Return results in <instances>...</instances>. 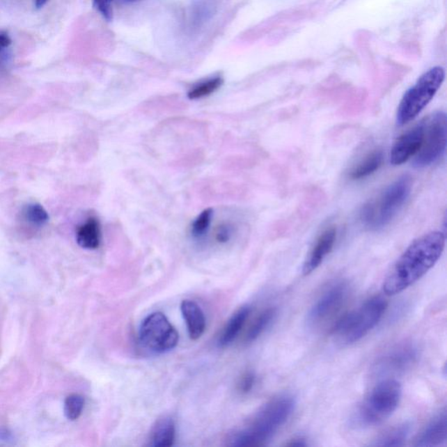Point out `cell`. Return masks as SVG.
I'll return each mask as SVG.
<instances>
[{"label": "cell", "mask_w": 447, "mask_h": 447, "mask_svg": "<svg viewBox=\"0 0 447 447\" xmlns=\"http://www.w3.org/2000/svg\"><path fill=\"white\" fill-rule=\"evenodd\" d=\"M446 236L441 232H432L415 240L398 258L385 277L384 293L388 297L407 290L432 269L445 249Z\"/></svg>", "instance_id": "obj_1"}, {"label": "cell", "mask_w": 447, "mask_h": 447, "mask_svg": "<svg viewBox=\"0 0 447 447\" xmlns=\"http://www.w3.org/2000/svg\"><path fill=\"white\" fill-rule=\"evenodd\" d=\"M295 400L291 395L283 394L273 398L260 408L244 428L232 433L233 446L266 445L281 426L286 424L295 410Z\"/></svg>", "instance_id": "obj_2"}, {"label": "cell", "mask_w": 447, "mask_h": 447, "mask_svg": "<svg viewBox=\"0 0 447 447\" xmlns=\"http://www.w3.org/2000/svg\"><path fill=\"white\" fill-rule=\"evenodd\" d=\"M412 187L410 177L398 178L388 185L372 201L364 205L360 218L366 228L370 230L384 228L389 225L403 207Z\"/></svg>", "instance_id": "obj_3"}, {"label": "cell", "mask_w": 447, "mask_h": 447, "mask_svg": "<svg viewBox=\"0 0 447 447\" xmlns=\"http://www.w3.org/2000/svg\"><path fill=\"white\" fill-rule=\"evenodd\" d=\"M387 305L382 297L370 298L359 309L347 313L334 323L332 335L343 345L360 341L380 322Z\"/></svg>", "instance_id": "obj_4"}, {"label": "cell", "mask_w": 447, "mask_h": 447, "mask_svg": "<svg viewBox=\"0 0 447 447\" xmlns=\"http://www.w3.org/2000/svg\"><path fill=\"white\" fill-rule=\"evenodd\" d=\"M401 397L402 387L398 381H382L357 409L353 418L354 424L362 428L381 424L397 410Z\"/></svg>", "instance_id": "obj_5"}, {"label": "cell", "mask_w": 447, "mask_h": 447, "mask_svg": "<svg viewBox=\"0 0 447 447\" xmlns=\"http://www.w3.org/2000/svg\"><path fill=\"white\" fill-rule=\"evenodd\" d=\"M445 77L442 67L432 68L419 77L401 100L397 111L398 125H407L421 114L441 87Z\"/></svg>", "instance_id": "obj_6"}, {"label": "cell", "mask_w": 447, "mask_h": 447, "mask_svg": "<svg viewBox=\"0 0 447 447\" xmlns=\"http://www.w3.org/2000/svg\"><path fill=\"white\" fill-rule=\"evenodd\" d=\"M425 134L422 146L415 155L414 164L417 168L430 166L444 156L447 143L446 113L435 112L424 120Z\"/></svg>", "instance_id": "obj_7"}, {"label": "cell", "mask_w": 447, "mask_h": 447, "mask_svg": "<svg viewBox=\"0 0 447 447\" xmlns=\"http://www.w3.org/2000/svg\"><path fill=\"white\" fill-rule=\"evenodd\" d=\"M139 338L141 343L150 352L164 353L178 345L180 336L163 313L155 312L143 320Z\"/></svg>", "instance_id": "obj_8"}, {"label": "cell", "mask_w": 447, "mask_h": 447, "mask_svg": "<svg viewBox=\"0 0 447 447\" xmlns=\"http://www.w3.org/2000/svg\"><path fill=\"white\" fill-rule=\"evenodd\" d=\"M349 295V287L345 283L333 285L313 304L308 313V325L312 329L326 324L342 308Z\"/></svg>", "instance_id": "obj_9"}, {"label": "cell", "mask_w": 447, "mask_h": 447, "mask_svg": "<svg viewBox=\"0 0 447 447\" xmlns=\"http://www.w3.org/2000/svg\"><path fill=\"white\" fill-rule=\"evenodd\" d=\"M425 134V121L407 130L394 143L391 151V164L394 166L401 165L415 157L421 150Z\"/></svg>", "instance_id": "obj_10"}, {"label": "cell", "mask_w": 447, "mask_h": 447, "mask_svg": "<svg viewBox=\"0 0 447 447\" xmlns=\"http://www.w3.org/2000/svg\"><path fill=\"white\" fill-rule=\"evenodd\" d=\"M418 349L411 343L395 347L382 357L377 363V369L381 372H401L411 368L417 362Z\"/></svg>", "instance_id": "obj_11"}, {"label": "cell", "mask_w": 447, "mask_h": 447, "mask_svg": "<svg viewBox=\"0 0 447 447\" xmlns=\"http://www.w3.org/2000/svg\"><path fill=\"white\" fill-rule=\"evenodd\" d=\"M447 441L446 410L440 411L428 423L416 437L414 446L416 447H439Z\"/></svg>", "instance_id": "obj_12"}, {"label": "cell", "mask_w": 447, "mask_h": 447, "mask_svg": "<svg viewBox=\"0 0 447 447\" xmlns=\"http://www.w3.org/2000/svg\"><path fill=\"white\" fill-rule=\"evenodd\" d=\"M336 235V228H329L320 235L317 240L309 253L307 259H306L302 273L304 275L311 274L316 268L320 267L325 258L331 252L334 246H335Z\"/></svg>", "instance_id": "obj_13"}, {"label": "cell", "mask_w": 447, "mask_h": 447, "mask_svg": "<svg viewBox=\"0 0 447 447\" xmlns=\"http://www.w3.org/2000/svg\"><path fill=\"white\" fill-rule=\"evenodd\" d=\"M180 309L191 339L201 338L206 328L205 314L201 308L194 301L185 300L182 301Z\"/></svg>", "instance_id": "obj_14"}, {"label": "cell", "mask_w": 447, "mask_h": 447, "mask_svg": "<svg viewBox=\"0 0 447 447\" xmlns=\"http://www.w3.org/2000/svg\"><path fill=\"white\" fill-rule=\"evenodd\" d=\"M176 437V428L173 419L164 416L155 423L150 432V446L168 447L173 445Z\"/></svg>", "instance_id": "obj_15"}, {"label": "cell", "mask_w": 447, "mask_h": 447, "mask_svg": "<svg viewBox=\"0 0 447 447\" xmlns=\"http://www.w3.org/2000/svg\"><path fill=\"white\" fill-rule=\"evenodd\" d=\"M251 308L243 306L231 316L226 322L219 338V345L221 347L228 346L235 341L249 317Z\"/></svg>", "instance_id": "obj_16"}, {"label": "cell", "mask_w": 447, "mask_h": 447, "mask_svg": "<svg viewBox=\"0 0 447 447\" xmlns=\"http://www.w3.org/2000/svg\"><path fill=\"white\" fill-rule=\"evenodd\" d=\"M102 231L99 220L94 217L88 219L79 226L77 232V242L82 249L94 250L101 244Z\"/></svg>", "instance_id": "obj_17"}, {"label": "cell", "mask_w": 447, "mask_h": 447, "mask_svg": "<svg viewBox=\"0 0 447 447\" xmlns=\"http://www.w3.org/2000/svg\"><path fill=\"white\" fill-rule=\"evenodd\" d=\"M384 161V153L381 150H373L368 154L356 166L350 171V177L353 180H363L379 169Z\"/></svg>", "instance_id": "obj_18"}, {"label": "cell", "mask_w": 447, "mask_h": 447, "mask_svg": "<svg viewBox=\"0 0 447 447\" xmlns=\"http://www.w3.org/2000/svg\"><path fill=\"white\" fill-rule=\"evenodd\" d=\"M411 432V425L405 423L393 429L388 430L387 432L378 436L373 443L370 444L371 446H404Z\"/></svg>", "instance_id": "obj_19"}, {"label": "cell", "mask_w": 447, "mask_h": 447, "mask_svg": "<svg viewBox=\"0 0 447 447\" xmlns=\"http://www.w3.org/2000/svg\"><path fill=\"white\" fill-rule=\"evenodd\" d=\"M276 315V309L270 308L264 311L253 322L252 326L246 334V341L253 342L268 328L274 321Z\"/></svg>", "instance_id": "obj_20"}, {"label": "cell", "mask_w": 447, "mask_h": 447, "mask_svg": "<svg viewBox=\"0 0 447 447\" xmlns=\"http://www.w3.org/2000/svg\"><path fill=\"white\" fill-rule=\"evenodd\" d=\"M224 84L222 77H217L199 82L188 92V98L197 100L206 97L216 92Z\"/></svg>", "instance_id": "obj_21"}, {"label": "cell", "mask_w": 447, "mask_h": 447, "mask_svg": "<svg viewBox=\"0 0 447 447\" xmlns=\"http://www.w3.org/2000/svg\"><path fill=\"white\" fill-rule=\"evenodd\" d=\"M24 219L32 224L33 226H42L47 224L49 216L42 205L31 204L26 206L23 211Z\"/></svg>", "instance_id": "obj_22"}, {"label": "cell", "mask_w": 447, "mask_h": 447, "mask_svg": "<svg viewBox=\"0 0 447 447\" xmlns=\"http://www.w3.org/2000/svg\"><path fill=\"white\" fill-rule=\"evenodd\" d=\"M85 405L84 398L81 395H70L65 400L64 411L70 421H77L82 414Z\"/></svg>", "instance_id": "obj_23"}, {"label": "cell", "mask_w": 447, "mask_h": 447, "mask_svg": "<svg viewBox=\"0 0 447 447\" xmlns=\"http://www.w3.org/2000/svg\"><path fill=\"white\" fill-rule=\"evenodd\" d=\"M213 211L212 208L205 210L201 213V215L194 220L191 226V235L195 238H201L207 232L210 225H211Z\"/></svg>", "instance_id": "obj_24"}, {"label": "cell", "mask_w": 447, "mask_h": 447, "mask_svg": "<svg viewBox=\"0 0 447 447\" xmlns=\"http://www.w3.org/2000/svg\"><path fill=\"white\" fill-rule=\"evenodd\" d=\"M233 235V226L230 224L223 223L216 229L215 240L219 243L225 244L232 239Z\"/></svg>", "instance_id": "obj_25"}, {"label": "cell", "mask_w": 447, "mask_h": 447, "mask_svg": "<svg viewBox=\"0 0 447 447\" xmlns=\"http://www.w3.org/2000/svg\"><path fill=\"white\" fill-rule=\"evenodd\" d=\"M95 8L107 20L113 18V0H93Z\"/></svg>", "instance_id": "obj_26"}, {"label": "cell", "mask_w": 447, "mask_h": 447, "mask_svg": "<svg viewBox=\"0 0 447 447\" xmlns=\"http://www.w3.org/2000/svg\"><path fill=\"white\" fill-rule=\"evenodd\" d=\"M256 383V375L253 372H246L240 379L239 387L242 393H249Z\"/></svg>", "instance_id": "obj_27"}, {"label": "cell", "mask_w": 447, "mask_h": 447, "mask_svg": "<svg viewBox=\"0 0 447 447\" xmlns=\"http://www.w3.org/2000/svg\"><path fill=\"white\" fill-rule=\"evenodd\" d=\"M12 44L11 38L6 32H0V51L8 48Z\"/></svg>", "instance_id": "obj_28"}, {"label": "cell", "mask_w": 447, "mask_h": 447, "mask_svg": "<svg viewBox=\"0 0 447 447\" xmlns=\"http://www.w3.org/2000/svg\"><path fill=\"white\" fill-rule=\"evenodd\" d=\"M287 446H307L308 443L306 442V440L302 438H297V439H294L293 440H291V442L287 444Z\"/></svg>", "instance_id": "obj_29"}, {"label": "cell", "mask_w": 447, "mask_h": 447, "mask_svg": "<svg viewBox=\"0 0 447 447\" xmlns=\"http://www.w3.org/2000/svg\"><path fill=\"white\" fill-rule=\"evenodd\" d=\"M48 0H36V6L37 9L42 8L47 4Z\"/></svg>", "instance_id": "obj_30"}, {"label": "cell", "mask_w": 447, "mask_h": 447, "mask_svg": "<svg viewBox=\"0 0 447 447\" xmlns=\"http://www.w3.org/2000/svg\"><path fill=\"white\" fill-rule=\"evenodd\" d=\"M120 1H122V2H133V1H136V0H120Z\"/></svg>", "instance_id": "obj_31"}]
</instances>
